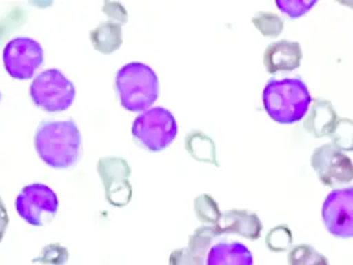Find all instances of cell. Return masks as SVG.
Here are the masks:
<instances>
[{
  "label": "cell",
  "instance_id": "obj_21",
  "mask_svg": "<svg viewBox=\"0 0 353 265\" xmlns=\"http://www.w3.org/2000/svg\"><path fill=\"white\" fill-rule=\"evenodd\" d=\"M0 98H1V94H0Z\"/></svg>",
  "mask_w": 353,
  "mask_h": 265
},
{
  "label": "cell",
  "instance_id": "obj_7",
  "mask_svg": "<svg viewBox=\"0 0 353 265\" xmlns=\"http://www.w3.org/2000/svg\"><path fill=\"white\" fill-rule=\"evenodd\" d=\"M44 51L39 41L30 37H14L3 50V62L7 73L17 80L30 79L43 63Z\"/></svg>",
  "mask_w": 353,
  "mask_h": 265
},
{
  "label": "cell",
  "instance_id": "obj_11",
  "mask_svg": "<svg viewBox=\"0 0 353 265\" xmlns=\"http://www.w3.org/2000/svg\"><path fill=\"white\" fill-rule=\"evenodd\" d=\"M302 58L301 46L295 41L280 40L270 43L263 52V63L270 73L280 70H294Z\"/></svg>",
  "mask_w": 353,
  "mask_h": 265
},
{
  "label": "cell",
  "instance_id": "obj_16",
  "mask_svg": "<svg viewBox=\"0 0 353 265\" xmlns=\"http://www.w3.org/2000/svg\"><path fill=\"white\" fill-rule=\"evenodd\" d=\"M331 139L338 149L353 150V120L338 119Z\"/></svg>",
  "mask_w": 353,
  "mask_h": 265
},
{
  "label": "cell",
  "instance_id": "obj_3",
  "mask_svg": "<svg viewBox=\"0 0 353 265\" xmlns=\"http://www.w3.org/2000/svg\"><path fill=\"white\" fill-rule=\"evenodd\" d=\"M116 91L123 108L145 112L159 97L157 75L146 63L130 62L116 73Z\"/></svg>",
  "mask_w": 353,
  "mask_h": 265
},
{
  "label": "cell",
  "instance_id": "obj_14",
  "mask_svg": "<svg viewBox=\"0 0 353 265\" xmlns=\"http://www.w3.org/2000/svg\"><path fill=\"white\" fill-rule=\"evenodd\" d=\"M336 121L338 117L332 105L325 99L317 98L305 121V128L314 137H331Z\"/></svg>",
  "mask_w": 353,
  "mask_h": 265
},
{
  "label": "cell",
  "instance_id": "obj_20",
  "mask_svg": "<svg viewBox=\"0 0 353 265\" xmlns=\"http://www.w3.org/2000/svg\"><path fill=\"white\" fill-rule=\"evenodd\" d=\"M347 4H349V3H347ZM349 6H353V4H349Z\"/></svg>",
  "mask_w": 353,
  "mask_h": 265
},
{
  "label": "cell",
  "instance_id": "obj_4",
  "mask_svg": "<svg viewBox=\"0 0 353 265\" xmlns=\"http://www.w3.org/2000/svg\"><path fill=\"white\" fill-rule=\"evenodd\" d=\"M178 132L174 115L163 108L154 106L138 115L131 126L135 141L150 152H159L170 146Z\"/></svg>",
  "mask_w": 353,
  "mask_h": 265
},
{
  "label": "cell",
  "instance_id": "obj_13",
  "mask_svg": "<svg viewBox=\"0 0 353 265\" xmlns=\"http://www.w3.org/2000/svg\"><path fill=\"white\" fill-rule=\"evenodd\" d=\"M219 233H239L248 239H258L261 235L259 218L245 210H232L219 217Z\"/></svg>",
  "mask_w": 353,
  "mask_h": 265
},
{
  "label": "cell",
  "instance_id": "obj_19",
  "mask_svg": "<svg viewBox=\"0 0 353 265\" xmlns=\"http://www.w3.org/2000/svg\"><path fill=\"white\" fill-rule=\"evenodd\" d=\"M8 225V215H7V210H6V206L0 197V242L4 236V232H6V228Z\"/></svg>",
  "mask_w": 353,
  "mask_h": 265
},
{
  "label": "cell",
  "instance_id": "obj_2",
  "mask_svg": "<svg viewBox=\"0 0 353 265\" xmlns=\"http://www.w3.org/2000/svg\"><path fill=\"white\" fill-rule=\"evenodd\" d=\"M310 102L309 88L299 77L270 79L262 92L266 113L280 124L299 121L307 113Z\"/></svg>",
  "mask_w": 353,
  "mask_h": 265
},
{
  "label": "cell",
  "instance_id": "obj_17",
  "mask_svg": "<svg viewBox=\"0 0 353 265\" xmlns=\"http://www.w3.org/2000/svg\"><path fill=\"white\" fill-rule=\"evenodd\" d=\"M252 22L265 36H277L283 28L281 19L277 15L268 12L258 14L255 18H252Z\"/></svg>",
  "mask_w": 353,
  "mask_h": 265
},
{
  "label": "cell",
  "instance_id": "obj_18",
  "mask_svg": "<svg viewBox=\"0 0 353 265\" xmlns=\"http://www.w3.org/2000/svg\"><path fill=\"white\" fill-rule=\"evenodd\" d=\"M316 4V1H302V0H285V1H276V6L285 12L287 15H290L291 18H298L303 14H306L313 6Z\"/></svg>",
  "mask_w": 353,
  "mask_h": 265
},
{
  "label": "cell",
  "instance_id": "obj_6",
  "mask_svg": "<svg viewBox=\"0 0 353 265\" xmlns=\"http://www.w3.org/2000/svg\"><path fill=\"white\" fill-rule=\"evenodd\" d=\"M15 208L23 221L34 226H41L55 217L58 196L44 184H30L18 193Z\"/></svg>",
  "mask_w": 353,
  "mask_h": 265
},
{
  "label": "cell",
  "instance_id": "obj_9",
  "mask_svg": "<svg viewBox=\"0 0 353 265\" xmlns=\"http://www.w3.org/2000/svg\"><path fill=\"white\" fill-rule=\"evenodd\" d=\"M310 163L319 179L327 186L347 184L353 179V161L334 144L316 148Z\"/></svg>",
  "mask_w": 353,
  "mask_h": 265
},
{
  "label": "cell",
  "instance_id": "obj_10",
  "mask_svg": "<svg viewBox=\"0 0 353 265\" xmlns=\"http://www.w3.org/2000/svg\"><path fill=\"white\" fill-rule=\"evenodd\" d=\"M98 173L105 184L108 202L114 206L127 204L131 196L128 164L121 159H102L98 161Z\"/></svg>",
  "mask_w": 353,
  "mask_h": 265
},
{
  "label": "cell",
  "instance_id": "obj_5",
  "mask_svg": "<svg viewBox=\"0 0 353 265\" xmlns=\"http://www.w3.org/2000/svg\"><path fill=\"white\" fill-rule=\"evenodd\" d=\"M33 104L46 112L66 110L74 99V84L58 69H47L39 73L29 87Z\"/></svg>",
  "mask_w": 353,
  "mask_h": 265
},
{
  "label": "cell",
  "instance_id": "obj_8",
  "mask_svg": "<svg viewBox=\"0 0 353 265\" xmlns=\"http://www.w3.org/2000/svg\"><path fill=\"white\" fill-rule=\"evenodd\" d=\"M321 215L331 235L353 237V186L331 190L323 203Z\"/></svg>",
  "mask_w": 353,
  "mask_h": 265
},
{
  "label": "cell",
  "instance_id": "obj_1",
  "mask_svg": "<svg viewBox=\"0 0 353 265\" xmlns=\"http://www.w3.org/2000/svg\"><path fill=\"white\" fill-rule=\"evenodd\" d=\"M34 148L51 168H70L80 159L81 135L72 119L41 121L36 128Z\"/></svg>",
  "mask_w": 353,
  "mask_h": 265
},
{
  "label": "cell",
  "instance_id": "obj_15",
  "mask_svg": "<svg viewBox=\"0 0 353 265\" xmlns=\"http://www.w3.org/2000/svg\"><path fill=\"white\" fill-rule=\"evenodd\" d=\"M290 265H328L327 258L307 244L295 246L288 255Z\"/></svg>",
  "mask_w": 353,
  "mask_h": 265
},
{
  "label": "cell",
  "instance_id": "obj_12",
  "mask_svg": "<svg viewBox=\"0 0 353 265\" xmlns=\"http://www.w3.org/2000/svg\"><path fill=\"white\" fill-rule=\"evenodd\" d=\"M205 265H254V259L243 243L219 242L207 251Z\"/></svg>",
  "mask_w": 353,
  "mask_h": 265
}]
</instances>
